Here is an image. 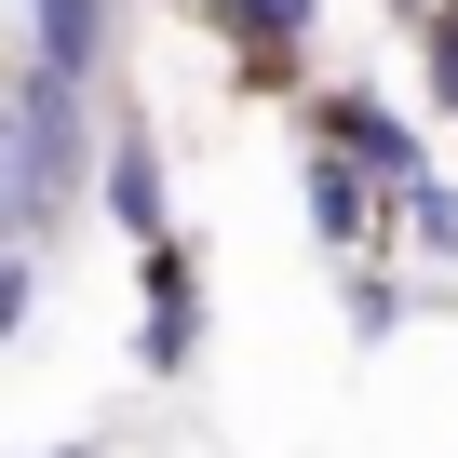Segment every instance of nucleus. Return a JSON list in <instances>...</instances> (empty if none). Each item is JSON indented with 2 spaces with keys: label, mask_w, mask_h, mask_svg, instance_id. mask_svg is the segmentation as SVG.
Here are the masks:
<instances>
[{
  "label": "nucleus",
  "mask_w": 458,
  "mask_h": 458,
  "mask_svg": "<svg viewBox=\"0 0 458 458\" xmlns=\"http://www.w3.org/2000/svg\"><path fill=\"white\" fill-rule=\"evenodd\" d=\"M68 175H81V81L68 68H28L14 81V216L41 229L68 202Z\"/></svg>",
  "instance_id": "f257e3e1"
},
{
  "label": "nucleus",
  "mask_w": 458,
  "mask_h": 458,
  "mask_svg": "<svg viewBox=\"0 0 458 458\" xmlns=\"http://www.w3.org/2000/svg\"><path fill=\"white\" fill-rule=\"evenodd\" d=\"M324 135H337L351 162H377V175H404V162H418V135H404L377 95H337V108H324Z\"/></svg>",
  "instance_id": "f03ea898"
},
{
  "label": "nucleus",
  "mask_w": 458,
  "mask_h": 458,
  "mask_svg": "<svg viewBox=\"0 0 458 458\" xmlns=\"http://www.w3.org/2000/svg\"><path fill=\"white\" fill-rule=\"evenodd\" d=\"M28 14H41V68H68V81H81V68H95V28H108V14H95V0H28Z\"/></svg>",
  "instance_id": "7ed1b4c3"
},
{
  "label": "nucleus",
  "mask_w": 458,
  "mask_h": 458,
  "mask_svg": "<svg viewBox=\"0 0 458 458\" xmlns=\"http://www.w3.org/2000/svg\"><path fill=\"white\" fill-rule=\"evenodd\" d=\"M108 189H122V216L162 243V175H148V148H108Z\"/></svg>",
  "instance_id": "20e7f679"
},
{
  "label": "nucleus",
  "mask_w": 458,
  "mask_h": 458,
  "mask_svg": "<svg viewBox=\"0 0 458 458\" xmlns=\"http://www.w3.org/2000/svg\"><path fill=\"white\" fill-rule=\"evenodd\" d=\"M229 14H243V41H297V28H310V0H229Z\"/></svg>",
  "instance_id": "39448f33"
},
{
  "label": "nucleus",
  "mask_w": 458,
  "mask_h": 458,
  "mask_svg": "<svg viewBox=\"0 0 458 458\" xmlns=\"http://www.w3.org/2000/svg\"><path fill=\"white\" fill-rule=\"evenodd\" d=\"M404 216H418V243H431V257H458V189H418Z\"/></svg>",
  "instance_id": "423d86ee"
},
{
  "label": "nucleus",
  "mask_w": 458,
  "mask_h": 458,
  "mask_svg": "<svg viewBox=\"0 0 458 458\" xmlns=\"http://www.w3.org/2000/svg\"><path fill=\"white\" fill-rule=\"evenodd\" d=\"M431 68H445V95H458V14H431Z\"/></svg>",
  "instance_id": "0eeeda50"
}]
</instances>
